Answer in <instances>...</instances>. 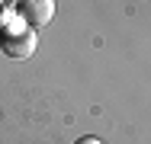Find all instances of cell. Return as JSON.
<instances>
[{"instance_id": "6da1fadb", "label": "cell", "mask_w": 151, "mask_h": 144, "mask_svg": "<svg viewBox=\"0 0 151 144\" xmlns=\"http://www.w3.org/2000/svg\"><path fill=\"white\" fill-rule=\"evenodd\" d=\"M0 42H3V51H6L10 58H29L32 51H35V35H32V29L23 23V16L3 23Z\"/></svg>"}, {"instance_id": "7a4b0ae2", "label": "cell", "mask_w": 151, "mask_h": 144, "mask_svg": "<svg viewBox=\"0 0 151 144\" xmlns=\"http://www.w3.org/2000/svg\"><path fill=\"white\" fill-rule=\"evenodd\" d=\"M19 13L26 26H45L55 16V0H19Z\"/></svg>"}, {"instance_id": "3957f363", "label": "cell", "mask_w": 151, "mask_h": 144, "mask_svg": "<svg viewBox=\"0 0 151 144\" xmlns=\"http://www.w3.org/2000/svg\"><path fill=\"white\" fill-rule=\"evenodd\" d=\"M77 144H103V141H100V138H81Z\"/></svg>"}]
</instances>
